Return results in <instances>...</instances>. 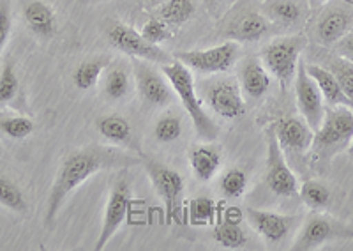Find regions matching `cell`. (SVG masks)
<instances>
[{
  "label": "cell",
  "instance_id": "obj_1",
  "mask_svg": "<svg viewBox=\"0 0 353 251\" xmlns=\"http://www.w3.org/2000/svg\"><path fill=\"white\" fill-rule=\"evenodd\" d=\"M141 163L140 156L129 154L121 147L112 145H88L74 150L62 159L55 181L48 193V205L44 214V225L52 228L57 214L64 205L65 199L72 191H77L88 179L103 170H125Z\"/></svg>",
  "mask_w": 353,
  "mask_h": 251
},
{
  "label": "cell",
  "instance_id": "obj_2",
  "mask_svg": "<svg viewBox=\"0 0 353 251\" xmlns=\"http://www.w3.org/2000/svg\"><path fill=\"white\" fill-rule=\"evenodd\" d=\"M353 138V110L348 106L325 108L320 128L314 131L311 165L314 170H327L339 152L348 149Z\"/></svg>",
  "mask_w": 353,
  "mask_h": 251
},
{
  "label": "cell",
  "instance_id": "obj_3",
  "mask_svg": "<svg viewBox=\"0 0 353 251\" xmlns=\"http://www.w3.org/2000/svg\"><path fill=\"white\" fill-rule=\"evenodd\" d=\"M161 73L165 74L175 96L181 99L182 106H184V110L191 117V122H193L198 137L205 140V142H214L219 137V128L209 117V114L205 112L203 103H201V99L196 94L191 69L182 64L181 61L173 59L168 64L161 66Z\"/></svg>",
  "mask_w": 353,
  "mask_h": 251
},
{
  "label": "cell",
  "instance_id": "obj_4",
  "mask_svg": "<svg viewBox=\"0 0 353 251\" xmlns=\"http://www.w3.org/2000/svg\"><path fill=\"white\" fill-rule=\"evenodd\" d=\"M305 46H307V37L304 34H292V36L276 37L261 50V62L270 77L276 78L283 92L295 80L299 64H301V55Z\"/></svg>",
  "mask_w": 353,
  "mask_h": 251
},
{
  "label": "cell",
  "instance_id": "obj_5",
  "mask_svg": "<svg viewBox=\"0 0 353 251\" xmlns=\"http://www.w3.org/2000/svg\"><path fill=\"white\" fill-rule=\"evenodd\" d=\"M141 163L157 197L163 200L166 225H181L184 221V177L149 156H141Z\"/></svg>",
  "mask_w": 353,
  "mask_h": 251
},
{
  "label": "cell",
  "instance_id": "obj_6",
  "mask_svg": "<svg viewBox=\"0 0 353 251\" xmlns=\"http://www.w3.org/2000/svg\"><path fill=\"white\" fill-rule=\"evenodd\" d=\"M267 138V163H265V184L276 197L281 199H297L299 184L297 175L290 168L286 156L283 152L281 145L277 142L276 133L272 126L265 130Z\"/></svg>",
  "mask_w": 353,
  "mask_h": 251
},
{
  "label": "cell",
  "instance_id": "obj_7",
  "mask_svg": "<svg viewBox=\"0 0 353 251\" xmlns=\"http://www.w3.org/2000/svg\"><path fill=\"white\" fill-rule=\"evenodd\" d=\"M353 228L325 214H311L301 227L292 244L293 251H314L336 241H352Z\"/></svg>",
  "mask_w": 353,
  "mask_h": 251
},
{
  "label": "cell",
  "instance_id": "obj_8",
  "mask_svg": "<svg viewBox=\"0 0 353 251\" xmlns=\"http://www.w3.org/2000/svg\"><path fill=\"white\" fill-rule=\"evenodd\" d=\"M173 57L188 66L191 71L200 74H221L228 73L241 57V45L235 41H226L221 45L203 50H188L176 52Z\"/></svg>",
  "mask_w": 353,
  "mask_h": 251
},
{
  "label": "cell",
  "instance_id": "obj_9",
  "mask_svg": "<svg viewBox=\"0 0 353 251\" xmlns=\"http://www.w3.org/2000/svg\"><path fill=\"white\" fill-rule=\"evenodd\" d=\"M108 41L110 45L121 53L128 55L131 59H138V61L150 62V64H168L173 59L170 57V53L166 50L161 48L159 45H152L145 39L140 34V30L132 29L131 25L122 23V21H115L108 27Z\"/></svg>",
  "mask_w": 353,
  "mask_h": 251
},
{
  "label": "cell",
  "instance_id": "obj_10",
  "mask_svg": "<svg viewBox=\"0 0 353 251\" xmlns=\"http://www.w3.org/2000/svg\"><path fill=\"white\" fill-rule=\"evenodd\" d=\"M205 99L214 114L221 119L235 121L245 114V96L237 78H219L207 83Z\"/></svg>",
  "mask_w": 353,
  "mask_h": 251
},
{
  "label": "cell",
  "instance_id": "obj_11",
  "mask_svg": "<svg viewBox=\"0 0 353 251\" xmlns=\"http://www.w3.org/2000/svg\"><path fill=\"white\" fill-rule=\"evenodd\" d=\"M129 207H131V188H129L128 179H119L112 186L110 191L108 202L105 207V218H103V227H101L99 237L94 246V250L101 251L105 250L106 244L110 243L117 230L124 225L128 218Z\"/></svg>",
  "mask_w": 353,
  "mask_h": 251
},
{
  "label": "cell",
  "instance_id": "obj_12",
  "mask_svg": "<svg viewBox=\"0 0 353 251\" xmlns=\"http://www.w3.org/2000/svg\"><path fill=\"white\" fill-rule=\"evenodd\" d=\"M244 216L249 225H251V228L260 235L265 243L272 244V246H279V244L285 243L293 232V228H297V225L301 223L299 216L261 211V209H254V207H248Z\"/></svg>",
  "mask_w": 353,
  "mask_h": 251
},
{
  "label": "cell",
  "instance_id": "obj_13",
  "mask_svg": "<svg viewBox=\"0 0 353 251\" xmlns=\"http://www.w3.org/2000/svg\"><path fill=\"white\" fill-rule=\"evenodd\" d=\"M293 87H295V101H297L299 112L309 124V128L316 131L323 121V115H325V103H323L316 81L311 78V74L305 69V62L299 64Z\"/></svg>",
  "mask_w": 353,
  "mask_h": 251
},
{
  "label": "cell",
  "instance_id": "obj_14",
  "mask_svg": "<svg viewBox=\"0 0 353 251\" xmlns=\"http://www.w3.org/2000/svg\"><path fill=\"white\" fill-rule=\"evenodd\" d=\"M132 71H134L138 94L145 103L159 106V108L172 105L175 99V92L165 74H159L156 69L150 68V62L138 61V59H134Z\"/></svg>",
  "mask_w": 353,
  "mask_h": 251
},
{
  "label": "cell",
  "instance_id": "obj_15",
  "mask_svg": "<svg viewBox=\"0 0 353 251\" xmlns=\"http://www.w3.org/2000/svg\"><path fill=\"white\" fill-rule=\"evenodd\" d=\"M277 142L281 145L285 156H304L313 145L314 131L309 128L304 117L288 115V117L277 119L272 124Z\"/></svg>",
  "mask_w": 353,
  "mask_h": 251
},
{
  "label": "cell",
  "instance_id": "obj_16",
  "mask_svg": "<svg viewBox=\"0 0 353 251\" xmlns=\"http://www.w3.org/2000/svg\"><path fill=\"white\" fill-rule=\"evenodd\" d=\"M260 11L277 29H301L307 20L305 0H263Z\"/></svg>",
  "mask_w": 353,
  "mask_h": 251
},
{
  "label": "cell",
  "instance_id": "obj_17",
  "mask_svg": "<svg viewBox=\"0 0 353 251\" xmlns=\"http://www.w3.org/2000/svg\"><path fill=\"white\" fill-rule=\"evenodd\" d=\"M269 29L270 23L263 17V12L256 11V9H248V11L244 9L230 21L226 27V36L239 45H245V43L261 41V37L269 32Z\"/></svg>",
  "mask_w": 353,
  "mask_h": 251
},
{
  "label": "cell",
  "instance_id": "obj_18",
  "mask_svg": "<svg viewBox=\"0 0 353 251\" xmlns=\"http://www.w3.org/2000/svg\"><path fill=\"white\" fill-rule=\"evenodd\" d=\"M353 29V12L343 8L323 11L314 25V37L321 46H334Z\"/></svg>",
  "mask_w": 353,
  "mask_h": 251
},
{
  "label": "cell",
  "instance_id": "obj_19",
  "mask_svg": "<svg viewBox=\"0 0 353 251\" xmlns=\"http://www.w3.org/2000/svg\"><path fill=\"white\" fill-rule=\"evenodd\" d=\"M237 80L244 96L249 99H261L272 87V77L256 57H249L242 62Z\"/></svg>",
  "mask_w": 353,
  "mask_h": 251
},
{
  "label": "cell",
  "instance_id": "obj_20",
  "mask_svg": "<svg viewBox=\"0 0 353 251\" xmlns=\"http://www.w3.org/2000/svg\"><path fill=\"white\" fill-rule=\"evenodd\" d=\"M96 130L108 142L115 143L119 147H128V149L134 150V154H138L140 158L143 156L141 154L140 145L134 140V134H132V126L122 115H103V117H99L96 121Z\"/></svg>",
  "mask_w": 353,
  "mask_h": 251
},
{
  "label": "cell",
  "instance_id": "obj_21",
  "mask_svg": "<svg viewBox=\"0 0 353 251\" xmlns=\"http://www.w3.org/2000/svg\"><path fill=\"white\" fill-rule=\"evenodd\" d=\"M23 18L34 36L52 39L57 34L55 11L43 0H30L23 8Z\"/></svg>",
  "mask_w": 353,
  "mask_h": 251
},
{
  "label": "cell",
  "instance_id": "obj_22",
  "mask_svg": "<svg viewBox=\"0 0 353 251\" xmlns=\"http://www.w3.org/2000/svg\"><path fill=\"white\" fill-rule=\"evenodd\" d=\"M307 73L311 74L314 81H316L318 89H320L321 97H323V103H325L329 108H336V106H348L353 110L352 101L348 99V96L345 94V90L341 89L339 81L336 80L329 69L323 68L321 64H305Z\"/></svg>",
  "mask_w": 353,
  "mask_h": 251
},
{
  "label": "cell",
  "instance_id": "obj_23",
  "mask_svg": "<svg viewBox=\"0 0 353 251\" xmlns=\"http://www.w3.org/2000/svg\"><path fill=\"white\" fill-rule=\"evenodd\" d=\"M221 163H223L221 147L214 145L212 142L193 147L189 152V166H191L193 174L203 183H209L210 179L216 177Z\"/></svg>",
  "mask_w": 353,
  "mask_h": 251
},
{
  "label": "cell",
  "instance_id": "obj_24",
  "mask_svg": "<svg viewBox=\"0 0 353 251\" xmlns=\"http://www.w3.org/2000/svg\"><path fill=\"white\" fill-rule=\"evenodd\" d=\"M196 9L198 0H165L152 11L154 17L161 18L168 27L179 29V27L193 20Z\"/></svg>",
  "mask_w": 353,
  "mask_h": 251
},
{
  "label": "cell",
  "instance_id": "obj_25",
  "mask_svg": "<svg viewBox=\"0 0 353 251\" xmlns=\"http://www.w3.org/2000/svg\"><path fill=\"white\" fill-rule=\"evenodd\" d=\"M110 68V57H92L81 62L71 74L72 86L78 90H90L99 83L101 74Z\"/></svg>",
  "mask_w": 353,
  "mask_h": 251
},
{
  "label": "cell",
  "instance_id": "obj_26",
  "mask_svg": "<svg viewBox=\"0 0 353 251\" xmlns=\"http://www.w3.org/2000/svg\"><path fill=\"white\" fill-rule=\"evenodd\" d=\"M212 237L219 246L226 248V250H242L249 243L248 234L241 227V223L226 221V219H221L214 225Z\"/></svg>",
  "mask_w": 353,
  "mask_h": 251
},
{
  "label": "cell",
  "instance_id": "obj_27",
  "mask_svg": "<svg viewBox=\"0 0 353 251\" xmlns=\"http://www.w3.org/2000/svg\"><path fill=\"white\" fill-rule=\"evenodd\" d=\"M189 221L194 227H212L219 218V205L209 197H196L189 202Z\"/></svg>",
  "mask_w": 353,
  "mask_h": 251
},
{
  "label": "cell",
  "instance_id": "obj_28",
  "mask_svg": "<svg viewBox=\"0 0 353 251\" xmlns=\"http://www.w3.org/2000/svg\"><path fill=\"white\" fill-rule=\"evenodd\" d=\"M103 90H105V96L112 101H122L131 92V77L124 68L113 66L106 73Z\"/></svg>",
  "mask_w": 353,
  "mask_h": 251
},
{
  "label": "cell",
  "instance_id": "obj_29",
  "mask_svg": "<svg viewBox=\"0 0 353 251\" xmlns=\"http://www.w3.org/2000/svg\"><path fill=\"white\" fill-rule=\"evenodd\" d=\"M36 131V122L27 115L0 114V133L11 140H25Z\"/></svg>",
  "mask_w": 353,
  "mask_h": 251
},
{
  "label": "cell",
  "instance_id": "obj_30",
  "mask_svg": "<svg viewBox=\"0 0 353 251\" xmlns=\"http://www.w3.org/2000/svg\"><path fill=\"white\" fill-rule=\"evenodd\" d=\"M299 197H301L302 203L307 205L311 211H321L330 203V190L320 181H313L309 179L299 188Z\"/></svg>",
  "mask_w": 353,
  "mask_h": 251
},
{
  "label": "cell",
  "instance_id": "obj_31",
  "mask_svg": "<svg viewBox=\"0 0 353 251\" xmlns=\"http://www.w3.org/2000/svg\"><path fill=\"white\" fill-rule=\"evenodd\" d=\"M323 59H325V64L321 66L329 69L330 73L336 77V80L339 81V86L345 90V94L348 96L353 106V62L346 61V59L339 57V55H336V57L327 55Z\"/></svg>",
  "mask_w": 353,
  "mask_h": 251
},
{
  "label": "cell",
  "instance_id": "obj_32",
  "mask_svg": "<svg viewBox=\"0 0 353 251\" xmlns=\"http://www.w3.org/2000/svg\"><path fill=\"white\" fill-rule=\"evenodd\" d=\"M248 174L239 166L228 168L219 179V190L225 199H241L248 190Z\"/></svg>",
  "mask_w": 353,
  "mask_h": 251
},
{
  "label": "cell",
  "instance_id": "obj_33",
  "mask_svg": "<svg viewBox=\"0 0 353 251\" xmlns=\"http://www.w3.org/2000/svg\"><path fill=\"white\" fill-rule=\"evenodd\" d=\"M0 205L17 214H27V200L23 193L11 179L4 175H0Z\"/></svg>",
  "mask_w": 353,
  "mask_h": 251
},
{
  "label": "cell",
  "instance_id": "obj_34",
  "mask_svg": "<svg viewBox=\"0 0 353 251\" xmlns=\"http://www.w3.org/2000/svg\"><path fill=\"white\" fill-rule=\"evenodd\" d=\"M20 80L14 71V64L11 59L4 62L0 69V105H9L20 96Z\"/></svg>",
  "mask_w": 353,
  "mask_h": 251
},
{
  "label": "cell",
  "instance_id": "obj_35",
  "mask_svg": "<svg viewBox=\"0 0 353 251\" xmlns=\"http://www.w3.org/2000/svg\"><path fill=\"white\" fill-rule=\"evenodd\" d=\"M154 137L161 143H172L182 137V121L175 115H165L157 121Z\"/></svg>",
  "mask_w": 353,
  "mask_h": 251
},
{
  "label": "cell",
  "instance_id": "obj_36",
  "mask_svg": "<svg viewBox=\"0 0 353 251\" xmlns=\"http://www.w3.org/2000/svg\"><path fill=\"white\" fill-rule=\"evenodd\" d=\"M140 34L145 39L149 41V43H152V45H161V43H165V41L172 39L173 37L172 27H168L165 21L157 17H150L149 20L145 21V23L141 25Z\"/></svg>",
  "mask_w": 353,
  "mask_h": 251
},
{
  "label": "cell",
  "instance_id": "obj_37",
  "mask_svg": "<svg viewBox=\"0 0 353 251\" xmlns=\"http://www.w3.org/2000/svg\"><path fill=\"white\" fill-rule=\"evenodd\" d=\"M12 29V17H11V4L9 0H0V53L8 45L11 37Z\"/></svg>",
  "mask_w": 353,
  "mask_h": 251
},
{
  "label": "cell",
  "instance_id": "obj_38",
  "mask_svg": "<svg viewBox=\"0 0 353 251\" xmlns=\"http://www.w3.org/2000/svg\"><path fill=\"white\" fill-rule=\"evenodd\" d=\"M209 12L210 17L214 20H221V18H225L230 11L233 9V6L237 4V0H201Z\"/></svg>",
  "mask_w": 353,
  "mask_h": 251
},
{
  "label": "cell",
  "instance_id": "obj_39",
  "mask_svg": "<svg viewBox=\"0 0 353 251\" xmlns=\"http://www.w3.org/2000/svg\"><path fill=\"white\" fill-rule=\"evenodd\" d=\"M334 48H336V55L353 62V29L350 30L345 37H341V39L337 41L336 45H334Z\"/></svg>",
  "mask_w": 353,
  "mask_h": 251
},
{
  "label": "cell",
  "instance_id": "obj_40",
  "mask_svg": "<svg viewBox=\"0 0 353 251\" xmlns=\"http://www.w3.org/2000/svg\"><path fill=\"white\" fill-rule=\"evenodd\" d=\"M244 214H242L241 209L237 207H228L223 214H221V219H226V221H235V223H241Z\"/></svg>",
  "mask_w": 353,
  "mask_h": 251
},
{
  "label": "cell",
  "instance_id": "obj_41",
  "mask_svg": "<svg viewBox=\"0 0 353 251\" xmlns=\"http://www.w3.org/2000/svg\"><path fill=\"white\" fill-rule=\"evenodd\" d=\"M143 2H145V8L150 9V11H152V9H156L157 6L163 4L165 0H143Z\"/></svg>",
  "mask_w": 353,
  "mask_h": 251
},
{
  "label": "cell",
  "instance_id": "obj_42",
  "mask_svg": "<svg viewBox=\"0 0 353 251\" xmlns=\"http://www.w3.org/2000/svg\"><path fill=\"white\" fill-rule=\"evenodd\" d=\"M346 150H348V154H350V156H352V158H353V138H352V142H350L348 149H346Z\"/></svg>",
  "mask_w": 353,
  "mask_h": 251
},
{
  "label": "cell",
  "instance_id": "obj_43",
  "mask_svg": "<svg viewBox=\"0 0 353 251\" xmlns=\"http://www.w3.org/2000/svg\"><path fill=\"white\" fill-rule=\"evenodd\" d=\"M345 2H346V4H350V6H352V8H353V0H345Z\"/></svg>",
  "mask_w": 353,
  "mask_h": 251
},
{
  "label": "cell",
  "instance_id": "obj_44",
  "mask_svg": "<svg viewBox=\"0 0 353 251\" xmlns=\"http://www.w3.org/2000/svg\"><path fill=\"white\" fill-rule=\"evenodd\" d=\"M314 2H327V0H314Z\"/></svg>",
  "mask_w": 353,
  "mask_h": 251
}]
</instances>
